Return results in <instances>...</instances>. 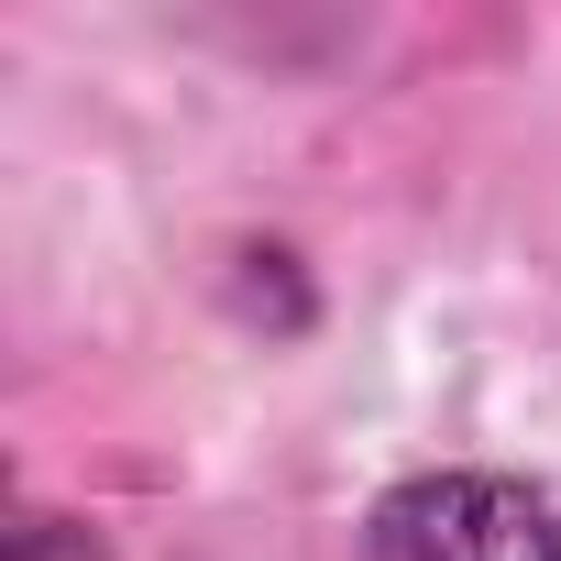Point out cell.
Masks as SVG:
<instances>
[{
	"mask_svg": "<svg viewBox=\"0 0 561 561\" xmlns=\"http://www.w3.org/2000/svg\"><path fill=\"white\" fill-rule=\"evenodd\" d=\"M364 561H561V495L517 473H419L375 506Z\"/></svg>",
	"mask_w": 561,
	"mask_h": 561,
	"instance_id": "obj_1",
	"label": "cell"
}]
</instances>
